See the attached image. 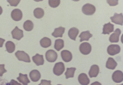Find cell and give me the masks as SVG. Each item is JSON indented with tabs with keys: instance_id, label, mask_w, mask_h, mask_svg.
I'll use <instances>...</instances> for the list:
<instances>
[{
	"instance_id": "484cf974",
	"label": "cell",
	"mask_w": 123,
	"mask_h": 85,
	"mask_svg": "<svg viewBox=\"0 0 123 85\" xmlns=\"http://www.w3.org/2000/svg\"><path fill=\"white\" fill-rule=\"evenodd\" d=\"M44 14V11L41 8H37L34 11V15L36 18L40 19L43 17Z\"/></svg>"
},
{
	"instance_id": "74e56055",
	"label": "cell",
	"mask_w": 123,
	"mask_h": 85,
	"mask_svg": "<svg viewBox=\"0 0 123 85\" xmlns=\"http://www.w3.org/2000/svg\"><path fill=\"white\" fill-rule=\"evenodd\" d=\"M6 85H11V83H7V84H6Z\"/></svg>"
},
{
	"instance_id": "52a82bcc",
	"label": "cell",
	"mask_w": 123,
	"mask_h": 85,
	"mask_svg": "<svg viewBox=\"0 0 123 85\" xmlns=\"http://www.w3.org/2000/svg\"><path fill=\"white\" fill-rule=\"evenodd\" d=\"M11 16L14 21H19L22 18L23 13L20 9H15L12 11Z\"/></svg>"
},
{
	"instance_id": "7402d4cb",
	"label": "cell",
	"mask_w": 123,
	"mask_h": 85,
	"mask_svg": "<svg viewBox=\"0 0 123 85\" xmlns=\"http://www.w3.org/2000/svg\"><path fill=\"white\" fill-rule=\"evenodd\" d=\"M17 79L24 85H28V84L30 82L27 74L24 75L19 73V77H17Z\"/></svg>"
},
{
	"instance_id": "9c48e42d",
	"label": "cell",
	"mask_w": 123,
	"mask_h": 85,
	"mask_svg": "<svg viewBox=\"0 0 123 85\" xmlns=\"http://www.w3.org/2000/svg\"><path fill=\"white\" fill-rule=\"evenodd\" d=\"M112 79L114 82L120 83L123 80V74L122 71L120 70L115 71L112 75Z\"/></svg>"
},
{
	"instance_id": "ffe728a7",
	"label": "cell",
	"mask_w": 123,
	"mask_h": 85,
	"mask_svg": "<svg viewBox=\"0 0 123 85\" xmlns=\"http://www.w3.org/2000/svg\"><path fill=\"white\" fill-rule=\"evenodd\" d=\"M117 65V63L113 58L109 57L106 64V68L109 69L114 70Z\"/></svg>"
},
{
	"instance_id": "ac0fdd59",
	"label": "cell",
	"mask_w": 123,
	"mask_h": 85,
	"mask_svg": "<svg viewBox=\"0 0 123 85\" xmlns=\"http://www.w3.org/2000/svg\"><path fill=\"white\" fill-rule=\"evenodd\" d=\"M79 33V30L76 28L74 27L69 29L68 32V35L71 39L75 41Z\"/></svg>"
},
{
	"instance_id": "ba28073f",
	"label": "cell",
	"mask_w": 123,
	"mask_h": 85,
	"mask_svg": "<svg viewBox=\"0 0 123 85\" xmlns=\"http://www.w3.org/2000/svg\"><path fill=\"white\" fill-rule=\"evenodd\" d=\"M12 34L13 38L20 40L24 37L23 31L19 29L17 26H16L15 28L12 32Z\"/></svg>"
},
{
	"instance_id": "f546056e",
	"label": "cell",
	"mask_w": 123,
	"mask_h": 85,
	"mask_svg": "<svg viewBox=\"0 0 123 85\" xmlns=\"http://www.w3.org/2000/svg\"><path fill=\"white\" fill-rule=\"evenodd\" d=\"M7 2L9 3L10 5L12 6H17L20 2V0H7Z\"/></svg>"
},
{
	"instance_id": "4316f807",
	"label": "cell",
	"mask_w": 123,
	"mask_h": 85,
	"mask_svg": "<svg viewBox=\"0 0 123 85\" xmlns=\"http://www.w3.org/2000/svg\"><path fill=\"white\" fill-rule=\"evenodd\" d=\"M23 27L25 30L27 31H30L32 30L33 28V23L31 21L28 20L24 23Z\"/></svg>"
},
{
	"instance_id": "1f68e13d",
	"label": "cell",
	"mask_w": 123,
	"mask_h": 85,
	"mask_svg": "<svg viewBox=\"0 0 123 85\" xmlns=\"http://www.w3.org/2000/svg\"><path fill=\"white\" fill-rule=\"evenodd\" d=\"M118 0H107V3L109 4L111 6H115L118 4Z\"/></svg>"
},
{
	"instance_id": "836d02e7",
	"label": "cell",
	"mask_w": 123,
	"mask_h": 85,
	"mask_svg": "<svg viewBox=\"0 0 123 85\" xmlns=\"http://www.w3.org/2000/svg\"><path fill=\"white\" fill-rule=\"evenodd\" d=\"M10 83H11V85H22L18 83L17 81H15L14 79H12Z\"/></svg>"
},
{
	"instance_id": "cb8c5ba5",
	"label": "cell",
	"mask_w": 123,
	"mask_h": 85,
	"mask_svg": "<svg viewBox=\"0 0 123 85\" xmlns=\"http://www.w3.org/2000/svg\"><path fill=\"white\" fill-rule=\"evenodd\" d=\"M64 46V41L62 39H58L56 40L55 42L54 48L58 51H59Z\"/></svg>"
},
{
	"instance_id": "f35d334b",
	"label": "cell",
	"mask_w": 123,
	"mask_h": 85,
	"mask_svg": "<svg viewBox=\"0 0 123 85\" xmlns=\"http://www.w3.org/2000/svg\"><path fill=\"white\" fill-rule=\"evenodd\" d=\"M123 85V84H121V85Z\"/></svg>"
},
{
	"instance_id": "d4e9b609",
	"label": "cell",
	"mask_w": 123,
	"mask_h": 85,
	"mask_svg": "<svg viewBox=\"0 0 123 85\" xmlns=\"http://www.w3.org/2000/svg\"><path fill=\"white\" fill-rule=\"evenodd\" d=\"M6 51L8 53H12L14 52L15 50V44L13 42L8 41L6 42L5 44Z\"/></svg>"
},
{
	"instance_id": "603a6c76",
	"label": "cell",
	"mask_w": 123,
	"mask_h": 85,
	"mask_svg": "<svg viewBox=\"0 0 123 85\" xmlns=\"http://www.w3.org/2000/svg\"><path fill=\"white\" fill-rule=\"evenodd\" d=\"M41 46L44 48L49 47L51 45V41L50 38L45 37L41 40L40 41Z\"/></svg>"
},
{
	"instance_id": "30bf717a",
	"label": "cell",
	"mask_w": 123,
	"mask_h": 85,
	"mask_svg": "<svg viewBox=\"0 0 123 85\" xmlns=\"http://www.w3.org/2000/svg\"><path fill=\"white\" fill-rule=\"evenodd\" d=\"M110 19L112 22L117 25H123V17L122 13L118 14L115 13L114 16L111 17Z\"/></svg>"
},
{
	"instance_id": "277c9868",
	"label": "cell",
	"mask_w": 123,
	"mask_h": 85,
	"mask_svg": "<svg viewBox=\"0 0 123 85\" xmlns=\"http://www.w3.org/2000/svg\"><path fill=\"white\" fill-rule=\"evenodd\" d=\"M46 58L49 62L53 63L55 62L58 57L57 53L53 50L47 51L45 54Z\"/></svg>"
},
{
	"instance_id": "5bb4252c",
	"label": "cell",
	"mask_w": 123,
	"mask_h": 85,
	"mask_svg": "<svg viewBox=\"0 0 123 85\" xmlns=\"http://www.w3.org/2000/svg\"><path fill=\"white\" fill-rule=\"evenodd\" d=\"M114 25L109 22L104 25L103 32L102 34L104 35H109L111 33L114 31Z\"/></svg>"
},
{
	"instance_id": "3957f363",
	"label": "cell",
	"mask_w": 123,
	"mask_h": 85,
	"mask_svg": "<svg viewBox=\"0 0 123 85\" xmlns=\"http://www.w3.org/2000/svg\"><path fill=\"white\" fill-rule=\"evenodd\" d=\"M65 70L64 64L62 62L57 63L55 65L53 68L54 74L56 75L60 76L63 73Z\"/></svg>"
},
{
	"instance_id": "d6a6232c",
	"label": "cell",
	"mask_w": 123,
	"mask_h": 85,
	"mask_svg": "<svg viewBox=\"0 0 123 85\" xmlns=\"http://www.w3.org/2000/svg\"><path fill=\"white\" fill-rule=\"evenodd\" d=\"M51 81L50 80H47L42 79L41 83L38 85H52L51 84Z\"/></svg>"
},
{
	"instance_id": "7a4b0ae2",
	"label": "cell",
	"mask_w": 123,
	"mask_h": 85,
	"mask_svg": "<svg viewBox=\"0 0 123 85\" xmlns=\"http://www.w3.org/2000/svg\"><path fill=\"white\" fill-rule=\"evenodd\" d=\"M15 55L19 61L27 63H30L31 62L29 55L23 51H18L15 53Z\"/></svg>"
},
{
	"instance_id": "83f0119b",
	"label": "cell",
	"mask_w": 123,
	"mask_h": 85,
	"mask_svg": "<svg viewBox=\"0 0 123 85\" xmlns=\"http://www.w3.org/2000/svg\"><path fill=\"white\" fill-rule=\"evenodd\" d=\"M76 68H68L65 73L66 79L70 78H73L74 77V72Z\"/></svg>"
},
{
	"instance_id": "9a60e30c",
	"label": "cell",
	"mask_w": 123,
	"mask_h": 85,
	"mask_svg": "<svg viewBox=\"0 0 123 85\" xmlns=\"http://www.w3.org/2000/svg\"><path fill=\"white\" fill-rule=\"evenodd\" d=\"M32 59L33 61L37 66L43 65L44 63V60L43 56L42 55L37 54L35 56H33Z\"/></svg>"
},
{
	"instance_id": "8992f818",
	"label": "cell",
	"mask_w": 123,
	"mask_h": 85,
	"mask_svg": "<svg viewBox=\"0 0 123 85\" xmlns=\"http://www.w3.org/2000/svg\"><path fill=\"white\" fill-rule=\"evenodd\" d=\"M121 51L120 46L117 44H111L109 45L107 49L108 53L111 56H114L119 53Z\"/></svg>"
},
{
	"instance_id": "ab89813d",
	"label": "cell",
	"mask_w": 123,
	"mask_h": 85,
	"mask_svg": "<svg viewBox=\"0 0 123 85\" xmlns=\"http://www.w3.org/2000/svg\"></svg>"
},
{
	"instance_id": "2e32d148",
	"label": "cell",
	"mask_w": 123,
	"mask_h": 85,
	"mask_svg": "<svg viewBox=\"0 0 123 85\" xmlns=\"http://www.w3.org/2000/svg\"><path fill=\"white\" fill-rule=\"evenodd\" d=\"M99 68L98 66L96 65L92 66L89 72V74L91 78L97 77L99 72Z\"/></svg>"
},
{
	"instance_id": "4dcf8cb0",
	"label": "cell",
	"mask_w": 123,
	"mask_h": 85,
	"mask_svg": "<svg viewBox=\"0 0 123 85\" xmlns=\"http://www.w3.org/2000/svg\"><path fill=\"white\" fill-rule=\"evenodd\" d=\"M5 65L4 64H0V76L2 77L3 74L7 72V71L4 68Z\"/></svg>"
},
{
	"instance_id": "6da1fadb",
	"label": "cell",
	"mask_w": 123,
	"mask_h": 85,
	"mask_svg": "<svg viewBox=\"0 0 123 85\" xmlns=\"http://www.w3.org/2000/svg\"><path fill=\"white\" fill-rule=\"evenodd\" d=\"M83 13L86 15H92L96 11L95 7L90 4H87L83 6L82 8Z\"/></svg>"
},
{
	"instance_id": "d590c367",
	"label": "cell",
	"mask_w": 123,
	"mask_h": 85,
	"mask_svg": "<svg viewBox=\"0 0 123 85\" xmlns=\"http://www.w3.org/2000/svg\"><path fill=\"white\" fill-rule=\"evenodd\" d=\"M91 85H102L98 81H95L91 84Z\"/></svg>"
},
{
	"instance_id": "7c38bea8",
	"label": "cell",
	"mask_w": 123,
	"mask_h": 85,
	"mask_svg": "<svg viewBox=\"0 0 123 85\" xmlns=\"http://www.w3.org/2000/svg\"><path fill=\"white\" fill-rule=\"evenodd\" d=\"M61 56L62 60L65 62L71 61L72 58V55L69 51L64 50L61 52Z\"/></svg>"
},
{
	"instance_id": "44dd1931",
	"label": "cell",
	"mask_w": 123,
	"mask_h": 85,
	"mask_svg": "<svg viewBox=\"0 0 123 85\" xmlns=\"http://www.w3.org/2000/svg\"><path fill=\"white\" fill-rule=\"evenodd\" d=\"M92 36L93 35L90 33L89 31L83 32L81 33L79 36L80 38V41L81 42L84 41H88Z\"/></svg>"
},
{
	"instance_id": "e0dca14e",
	"label": "cell",
	"mask_w": 123,
	"mask_h": 85,
	"mask_svg": "<svg viewBox=\"0 0 123 85\" xmlns=\"http://www.w3.org/2000/svg\"><path fill=\"white\" fill-rule=\"evenodd\" d=\"M29 75L32 81L33 82L38 81L41 78L40 73L37 70H34L31 71Z\"/></svg>"
},
{
	"instance_id": "e575fe53",
	"label": "cell",
	"mask_w": 123,
	"mask_h": 85,
	"mask_svg": "<svg viewBox=\"0 0 123 85\" xmlns=\"http://www.w3.org/2000/svg\"><path fill=\"white\" fill-rule=\"evenodd\" d=\"M5 41V40L4 39L0 38V47H3V44Z\"/></svg>"
},
{
	"instance_id": "d6986e66",
	"label": "cell",
	"mask_w": 123,
	"mask_h": 85,
	"mask_svg": "<svg viewBox=\"0 0 123 85\" xmlns=\"http://www.w3.org/2000/svg\"><path fill=\"white\" fill-rule=\"evenodd\" d=\"M65 28L60 27L55 28L54 31L52 34V36L57 38L58 37H62L63 34L65 32Z\"/></svg>"
},
{
	"instance_id": "8fae6325",
	"label": "cell",
	"mask_w": 123,
	"mask_h": 85,
	"mask_svg": "<svg viewBox=\"0 0 123 85\" xmlns=\"http://www.w3.org/2000/svg\"><path fill=\"white\" fill-rule=\"evenodd\" d=\"M121 31L119 28H117L114 33L111 35L109 37V41L111 43H117L119 42L120 35Z\"/></svg>"
},
{
	"instance_id": "f1b7e54d",
	"label": "cell",
	"mask_w": 123,
	"mask_h": 85,
	"mask_svg": "<svg viewBox=\"0 0 123 85\" xmlns=\"http://www.w3.org/2000/svg\"><path fill=\"white\" fill-rule=\"evenodd\" d=\"M48 3L49 5L51 7L55 8L60 5V0H49Z\"/></svg>"
},
{
	"instance_id": "4fadbf2b",
	"label": "cell",
	"mask_w": 123,
	"mask_h": 85,
	"mask_svg": "<svg viewBox=\"0 0 123 85\" xmlns=\"http://www.w3.org/2000/svg\"><path fill=\"white\" fill-rule=\"evenodd\" d=\"M78 79L79 83L82 85H88L90 83L89 79L85 73L80 74L79 76Z\"/></svg>"
},
{
	"instance_id": "5b68a950",
	"label": "cell",
	"mask_w": 123,
	"mask_h": 85,
	"mask_svg": "<svg viewBox=\"0 0 123 85\" xmlns=\"http://www.w3.org/2000/svg\"><path fill=\"white\" fill-rule=\"evenodd\" d=\"M92 46L88 42H84L81 44L80 46V50L81 53L84 55L89 54L92 50Z\"/></svg>"
},
{
	"instance_id": "8d00e7d4",
	"label": "cell",
	"mask_w": 123,
	"mask_h": 85,
	"mask_svg": "<svg viewBox=\"0 0 123 85\" xmlns=\"http://www.w3.org/2000/svg\"><path fill=\"white\" fill-rule=\"evenodd\" d=\"M2 13H3V9L1 6H0V15L2 14Z\"/></svg>"
}]
</instances>
